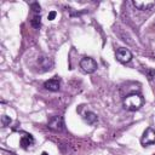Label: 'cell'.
Here are the masks:
<instances>
[{
    "label": "cell",
    "instance_id": "12",
    "mask_svg": "<svg viewBox=\"0 0 155 155\" xmlns=\"http://www.w3.org/2000/svg\"><path fill=\"white\" fill-rule=\"evenodd\" d=\"M1 124H2L4 127L10 126V124H11V117L7 116V115H2V116H1Z\"/></svg>",
    "mask_w": 155,
    "mask_h": 155
},
{
    "label": "cell",
    "instance_id": "14",
    "mask_svg": "<svg viewBox=\"0 0 155 155\" xmlns=\"http://www.w3.org/2000/svg\"><path fill=\"white\" fill-rule=\"evenodd\" d=\"M56 16H57V12H56V11H51V12L48 13L47 18H48V21H52V19H54V18H56Z\"/></svg>",
    "mask_w": 155,
    "mask_h": 155
},
{
    "label": "cell",
    "instance_id": "4",
    "mask_svg": "<svg viewBox=\"0 0 155 155\" xmlns=\"http://www.w3.org/2000/svg\"><path fill=\"white\" fill-rule=\"evenodd\" d=\"M115 57L121 63H128L132 59V53L130 50H127L125 47H119L115 52Z\"/></svg>",
    "mask_w": 155,
    "mask_h": 155
},
{
    "label": "cell",
    "instance_id": "13",
    "mask_svg": "<svg viewBox=\"0 0 155 155\" xmlns=\"http://www.w3.org/2000/svg\"><path fill=\"white\" fill-rule=\"evenodd\" d=\"M30 8L33 10V12H35L36 15H39V12H40V5H39V2H31L30 4Z\"/></svg>",
    "mask_w": 155,
    "mask_h": 155
},
{
    "label": "cell",
    "instance_id": "15",
    "mask_svg": "<svg viewBox=\"0 0 155 155\" xmlns=\"http://www.w3.org/2000/svg\"><path fill=\"white\" fill-rule=\"evenodd\" d=\"M147 74H148L149 79H153L155 76V70H147Z\"/></svg>",
    "mask_w": 155,
    "mask_h": 155
},
{
    "label": "cell",
    "instance_id": "1",
    "mask_svg": "<svg viewBox=\"0 0 155 155\" xmlns=\"http://www.w3.org/2000/svg\"><path fill=\"white\" fill-rule=\"evenodd\" d=\"M143 104V98L137 94V93H132V94H128L125 101H124V105L127 110L130 111H136L138 110Z\"/></svg>",
    "mask_w": 155,
    "mask_h": 155
},
{
    "label": "cell",
    "instance_id": "7",
    "mask_svg": "<svg viewBox=\"0 0 155 155\" xmlns=\"http://www.w3.org/2000/svg\"><path fill=\"white\" fill-rule=\"evenodd\" d=\"M133 6L139 10V11H147L149 8H151L154 5H155V1H139V0H134L132 1Z\"/></svg>",
    "mask_w": 155,
    "mask_h": 155
},
{
    "label": "cell",
    "instance_id": "11",
    "mask_svg": "<svg viewBox=\"0 0 155 155\" xmlns=\"http://www.w3.org/2000/svg\"><path fill=\"white\" fill-rule=\"evenodd\" d=\"M30 24H31V27H34L35 29H39V28L41 27V17H40V15H35V16L33 17V19L30 21Z\"/></svg>",
    "mask_w": 155,
    "mask_h": 155
},
{
    "label": "cell",
    "instance_id": "9",
    "mask_svg": "<svg viewBox=\"0 0 155 155\" xmlns=\"http://www.w3.org/2000/svg\"><path fill=\"white\" fill-rule=\"evenodd\" d=\"M19 143H21V147H22V148L27 149L28 147L33 145V143H34V138H33L31 134H25V136H23V137L21 138Z\"/></svg>",
    "mask_w": 155,
    "mask_h": 155
},
{
    "label": "cell",
    "instance_id": "2",
    "mask_svg": "<svg viewBox=\"0 0 155 155\" xmlns=\"http://www.w3.org/2000/svg\"><path fill=\"white\" fill-rule=\"evenodd\" d=\"M80 68L87 73V74H91L93 73L96 69H97V63L93 58L91 57H84L81 61H80Z\"/></svg>",
    "mask_w": 155,
    "mask_h": 155
},
{
    "label": "cell",
    "instance_id": "10",
    "mask_svg": "<svg viewBox=\"0 0 155 155\" xmlns=\"http://www.w3.org/2000/svg\"><path fill=\"white\" fill-rule=\"evenodd\" d=\"M84 119H85V121H86L88 125H94V124L97 122V120H98L97 115H96L93 111H86Z\"/></svg>",
    "mask_w": 155,
    "mask_h": 155
},
{
    "label": "cell",
    "instance_id": "16",
    "mask_svg": "<svg viewBox=\"0 0 155 155\" xmlns=\"http://www.w3.org/2000/svg\"><path fill=\"white\" fill-rule=\"evenodd\" d=\"M41 155H48V154H47V153H46V151H44V153H42V154H41Z\"/></svg>",
    "mask_w": 155,
    "mask_h": 155
},
{
    "label": "cell",
    "instance_id": "6",
    "mask_svg": "<svg viewBox=\"0 0 155 155\" xmlns=\"http://www.w3.org/2000/svg\"><path fill=\"white\" fill-rule=\"evenodd\" d=\"M140 142H142L143 145L154 144V143H155V131H154L151 127L147 128V130L144 131V133H143V137H142Z\"/></svg>",
    "mask_w": 155,
    "mask_h": 155
},
{
    "label": "cell",
    "instance_id": "5",
    "mask_svg": "<svg viewBox=\"0 0 155 155\" xmlns=\"http://www.w3.org/2000/svg\"><path fill=\"white\" fill-rule=\"evenodd\" d=\"M36 63H38V65H39L40 71H47V70H50V69L52 68V65H53L52 59H51L50 57H47V56H44V54H41V56L38 57Z\"/></svg>",
    "mask_w": 155,
    "mask_h": 155
},
{
    "label": "cell",
    "instance_id": "8",
    "mask_svg": "<svg viewBox=\"0 0 155 155\" xmlns=\"http://www.w3.org/2000/svg\"><path fill=\"white\" fill-rule=\"evenodd\" d=\"M44 87H45L46 90H48V91H53V92H56V91L59 90L61 84H59V80H58V79L53 78V79H50V80L45 81Z\"/></svg>",
    "mask_w": 155,
    "mask_h": 155
},
{
    "label": "cell",
    "instance_id": "3",
    "mask_svg": "<svg viewBox=\"0 0 155 155\" xmlns=\"http://www.w3.org/2000/svg\"><path fill=\"white\" fill-rule=\"evenodd\" d=\"M48 128L52 130V131H56V132H61L64 130V120L62 116L59 115H56V116H52L50 120H48V124H47Z\"/></svg>",
    "mask_w": 155,
    "mask_h": 155
}]
</instances>
